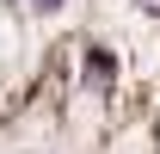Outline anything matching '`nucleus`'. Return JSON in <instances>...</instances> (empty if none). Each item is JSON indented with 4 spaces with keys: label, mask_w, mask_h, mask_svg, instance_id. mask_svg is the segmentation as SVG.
<instances>
[{
    "label": "nucleus",
    "mask_w": 160,
    "mask_h": 154,
    "mask_svg": "<svg viewBox=\"0 0 160 154\" xmlns=\"http://www.w3.org/2000/svg\"><path fill=\"white\" fill-rule=\"evenodd\" d=\"M111 80H117V56H111L105 43H92V49H86V86L111 93Z\"/></svg>",
    "instance_id": "obj_1"
},
{
    "label": "nucleus",
    "mask_w": 160,
    "mask_h": 154,
    "mask_svg": "<svg viewBox=\"0 0 160 154\" xmlns=\"http://www.w3.org/2000/svg\"><path fill=\"white\" fill-rule=\"evenodd\" d=\"M68 0H31V13H62Z\"/></svg>",
    "instance_id": "obj_2"
}]
</instances>
